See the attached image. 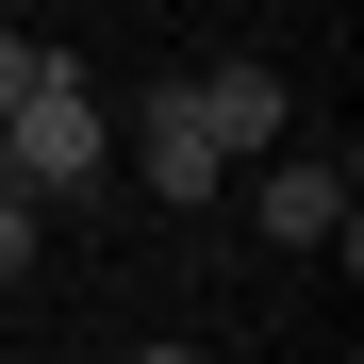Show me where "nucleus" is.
I'll use <instances>...</instances> for the list:
<instances>
[{
	"label": "nucleus",
	"mask_w": 364,
	"mask_h": 364,
	"mask_svg": "<svg viewBox=\"0 0 364 364\" xmlns=\"http://www.w3.org/2000/svg\"><path fill=\"white\" fill-rule=\"evenodd\" d=\"M133 364H199V348H133Z\"/></svg>",
	"instance_id": "obj_7"
},
{
	"label": "nucleus",
	"mask_w": 364,
	"mask_h": 364,
	"mask_svg": "<svg viewBox=\"0 0 364 364\" xmlns=\"http://www.w3.org/2000/svg\"><path fill=\"white\" fill-rule=\"evenodd\" d=\"M182 100H199L215 166H265V149H282V116H298V83H282V67H182Z\"/></svg>",
	"instance_id": "obj_3"
},
{
	"label": "nucleus",
	"mask_w": 364,
	"mask_h": 364,
	"mask_svg": "<svg viewBox=\"0 0 364 364\" xmlns=\"http://www.w3.org/2000/svg\"><path fill=\"white\" fill-rule=\"evenodd\" d=\"M133 182H149V199H182V215L232 199V166H215V133H199V100H182V83L133 100Z\"/></svg>",
	"instance_id": "obj_2"
},
{
	"label": "nucleus",
	"mask_w": 364,
	"mask_h": 364,
	"mask_svg": "<svg viewBox=\"0 0 364 364\" xmlns=\"http://www.w3.org/2000/svg\"><path fill=\"white\" fill-rule=\"evenodd\" d=\"M17 83H33V33H0V116H17Z\"/></svg>",
	"instance_id": "obj_6"
},
{
	"label": "nucleus",
	"mask_w": 364,
	"mask_h": 364,
	"mask_svg": "<svg viewBox=\"0 0 364 364\" xmlns=\"http://www.w3.org/2000/svg\"><path fill=\"white\" fill-rule=\"evenodd\" d=\"M33 249H50V215H33V199H17V182H0V282H17V265H33Z\"/></svg>",
	"instance_id": "obj_5"
},
{
	"label": "nucleus",
	"mask_w": 364,
	"mask_h": 364,
	"mask_svg": "<svg viewBox=\"0 0 364 364\" xmlns=\"http://www.w3.org/2000/svg\"><path fill=\"white\" fill-rule=\"evenodd\" d=\"M116 166V100L67 67V50H33V83H17V116H0V182H17L33 215H67L83 182Z\"/></svg>",
	"instance_id": "obj_1"
},
{
	"label": "nucleus",
	"mask_w": 364,
	"mask_h": 364,
	"mask_svg": "<svg viewBox=\"0 0 364 364\" xmlns=\"http://www.w3.org/2000/svg\"><path fill=\"white\" fill-rule=\"evenodd\" d=\"M249 215L282 232V249H348V166H315V149H265Z\"/></svg>",
	"instance_id": "obj_4"
}]
</instances>
